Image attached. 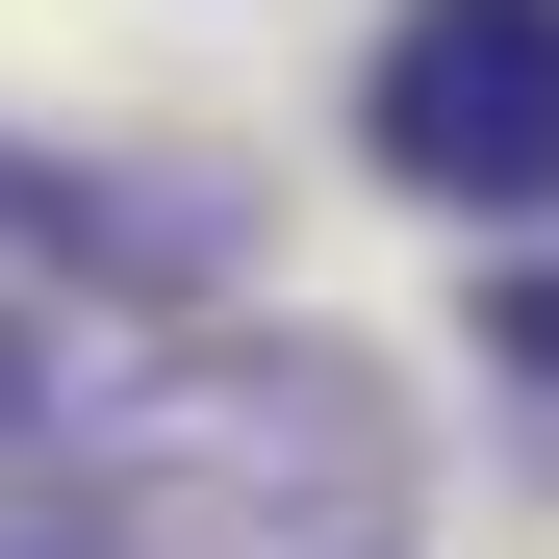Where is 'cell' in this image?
Listing matches in <instances>:
<instances>
[{"label": "cell", "instance_id": "3957f363", "mask_svg": "<svg viewBox=\"0 0 559 559\" xmlns=\"http://www.w3.org/2000/svg\"><path fill=\"white\" fill-rule=\"evenodd\" d=\"M0 229H76V178H51V153H0Z\"/></svg>", "mask_w": 559, "mask_h": 559}, {"label": "cell", "instance_id": "7a4b0ae2", "mask_svg": "<svg viewBox=\"0 0 559 559\" xmlns=\"http://www.w3.org/2000/svg\"><path fill=\"white\" fill-rule=\"evenodd\" d=\"M484 356H509V382H559V254H534V280H484Z\"/></svg>", "mask_w": 559, "mask_h": 559}, {"label": "cell", "instance_id": "6da1fadb", "mask_svg": "<svg viewBox=\"0 0 559 559\" xmlns=\"http://www.w3.org/2000/svg\"><path fill=\"white\" fill-rule=\"evenodd\" d=\"M356 128H382V178H407V204L559 229V0H407Z\"/></svg>", "mask_w": 559, "mask_h": 559}, {"label": "cell", "instance_id": "277c9868", "mask_svg": "<svg viewBox=\"0 0 559 559\" xmlns=\"http://www.w3.org/2000/svg\"><path fill=\"white\" fill-rule=\"evenodd\" d=\"M26 407H51V331H0V432H26Z\"/></svg>", "mask_w": 559, "mask_h": 559}]
</instances>
